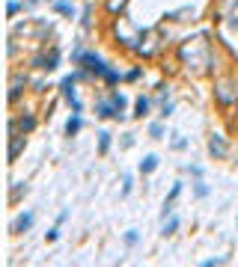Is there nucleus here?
<instances>
[{"mask_svg":"<svg viewBox=\"0 0 238 267\" xmlns=\"http://www.w3.org/2000/svg\"><path fill=\"white\" fill-rule=\"evenodd\" d=\"M208 152L220 161V158H226V152H229V146H226V140L220 137V134H211L208 137Z\"/></svg>","mask_w":238,"mask_h":267,"instance_id":"obj_1","label":"nucleus"},{"mask_svg":"<svg viewBox=\"0 0 238 267\" xmlns=\"http://www.w3.org/2000/svg\"><path fill=\"white\" fill-rule=\"evenodd\" d=\"M96 116H102V119H122V110H116L113 101H102V104H96Z\"/></svg>","mask_w":238,"mask_h":267,"instance_id":"obj_2","label":"nucleus"},{"mask_svg":"<svg viewBox=\"0 0 238 267\" xmlns=\"http://www.w3.org/2000/svg\"><path fill=\"white\" fill-rule=\"evenodd\" d=\"M30 226H33V214H30V211H24V214H18V217L12 220V226H9V229H12L15 234H21V232H27Z\"/></svg>","mask_w":238,"mask_h":267,"instance_id":"obj_3","label":"nucleus"},{"mask_svg":"<svg viewBox=\"0 0 238 267\" xmlns=\"http://www.w3.org/2000/svg\"><path fill=\"white\" fill-rule=\"evenodd\" d=\"M57 63H60V54H57V51H54V54H45V57H36V60H33V66L42 68V71H54Z\"/></svg>","mask_w":238,"mask_h":267,"instance_id":"obj_4","label":"nucleus"},{"mask_svg":"<svg viewBox=\"0 0 238 267\" xmlns=\"http://www.w3.org/2000/svg\"><path fill=\"white\" fill-rule=\"evenodd\" d=\"M179 193H182V181H176V184H173L170 196L164 199V217H170V214H173V205H176V199H179Z\"/></svg>","mask_w":238,"mask_h":267,"instance_id":"obj_5","label":"nucleus"},{"mask_svg":"<svg viewBox=\"0 0 238 267\" xmlns=\"http://www.w3.org/2000/svg\"><path fill=\"white\" fill-rule=\"evenodd\" d=\"M229 89H232L229 83H217V86H214V95H217V101H220V104H229L232 98H238L235 92H229Z\"/></svg>","mask_w":238,"mask_h":267,"instance_id":"obj_6","label":"nucleus"},{"mask_svg":"<svg viewBox=\"0 0 238 267\" xmlns=\"http://www.w3.org/2000/svg\"><path fill=\"white\" fill-rule=\"evenodd\" d=\"M158 164H161V161H158V155H146V158L140 161V172H143V175H149V172H155V169H158Z\"/></svg>","mask_w":238,"mask_h":267,"instance_id":"obj_7","label":"nucleus"},{"mask_svg":"<svg viewBox=\"0 0 238 267\" xmlns=\"http://www.w3.org/2000/svg\"><path fill=\"white\" fill-rule=\"evenodd\" d=\"M21 149H24V137H15V134H12V143H9V161H15V158L21 155Z\"/></svg>","mask_w":238,"mask_h":267,"instance_id":"obj_8","label":"nucleus"},{"mask_svg":"<svg viewBox=\"0 0 238 267\" xmlns=\"http://www.w3.org/2000/svg\"><path fill=\"white\" fill-rule=\"evenodd\" d=\"M81 125H84V122H81V113H71V119L66 122V134L68 137H74V134L81 131Z\"/></svg>","mask_w":238,"mask_h":267,"instance_id":"obj_9","label":"nucleus"},{"mask_svg":"<svg viewBox=\"0 0 238 267\" xmlns=\"http://www.w3.org/2000/svg\"><path fill=\"white\" fill-rule=\"evenodd\" d=\"M176 229H179V217H164V226H161V234H164V237H167V234H173L176 232Z\"/></svg>","mask_w":238,"mask_h":267,"instance_id":"obj_10","label":"nucleus"},{"mask_svg":"<svg viewBox=\"0 0 238 267\" xmlns=\"http://www.w3.org/2000/svg\"><path fill=\"white\" fill-rule=\"evenodd\" d=\"M194 196H197V199H205V196H208V184H205L203 178L194 181Z\"/></svg>","mask_w":238,"mask_h":267,"instance_id":"obj_11","label":"nucleus"},{"mask_svg":"<svg viewBox=\"0 0 238 267\" xmlns=\"http://www.w3.org/2000/svg\"><path fill=\"white\" fill-rule=\"evenodd\" d=\"M134 113H137V116H149V98H143V95H140V98L134 101Z\"/></svg>","mask_w":238,"mask_h":267,"instance_id":"obj_12","label":"nucleus"},{"mask_svg":"<svg viewBox=\"0 0 238 267\" xmlns=\"http://www.w3.org/2000/svg\"><path fill=\"white\" fill-rule=\"evenodd\" d=\"M18 128H21L24 134H30L36 128V119H33V116H21V119H18Z\"/></svg>","mask_w":238,"mask_h":267,"instance_id":"obj_13","label":"nucleus"},{"mask_svg":"<svg viewBox=\"0 0 238 267\" xmlns=\"http://www.w3.org/2000/svg\"><path fill=\"white\" fill-rule=\"evenodd\" d=\"M107 149H110V134L102 131L99 134V155H107Z\"/></svg>","mask_w":238,"mask_h":267,"instance_id":"obj_14","label":"nucleus"},{"mask_svg":"<svg viewBox=\"0 0 238 267\" xmlns=\"http://www.w3.org/2000/svg\"><path fill=\"white\" fill-rule=\"evenodd\" d=\"M57 12H60V15H71V18H74V9H71V3H66V0H57Z\"/></svg>","mask_w":238,"mask_h":267,"instance_id":"obj_15","label":"nucleus"},{"mask_svg":"<svg viewBox=\"0 0 238 267\" xmlns=\"http://www.w3.org/2000/svg\"><path fill=\"white\" fill-rule=\"evenodd\" d=\"M149 134H152L155 140H164V125H161V122H152V125H149Z\"/></svg>","mask_w":238,"mask_h":267,"instance_id":"obj_16","label":"nucleus"},{"mask_svg":"<svg viewBox=\"0 0 238 267\" xmlns=\"http://www.w3.org/2000/svg\"><path fill=\"white\" fill-rule=\"evenodd\" d=\"M110 101H113V104H116V110H122V107H125V104H128V98H125V95H122V92H113V95H110Z\"/></svg>","mask_w":238,"mask_h":267,"instance_id":"obj_17","label":"nucleus"},{"mask_svg":"<svg viewBox=\"0 0 238 267\" xmlns=\"http://www.w3.org/2000/svg\"><path fill=\"white\" fill-rule=\"evenodd\" d=\"M173 110H176V104H173V101H164V104H161V119L173 116Z\"/></svg>","mask_w":238,"mask_h":267,"instance_id":"obj_18","label":"nucleus"},{"mask_svg":"<svg viewBox=\"0 0 238 267\" xmlns=\"http://www.w3.org/2000/svg\"><path fill=\"white\" fill-rule=\"evenodd\" d=\"M137 240H140V234L131 229V232H125V246H137Z\"/></svg>","mask_w":238,"mask_h":267,"instance_id":"obj_19","label":"nucleus"},{"mask_svg":"<svg viewBox=\"0 0 238 267\" xmlns=\"http://www.w3.org/2000/svg\"><path fill=\"white\" fill-rule=\"evenodd\" d=\"M102 77H104V80H107V83H116V80H119V71H113V68H107V71H104Z\"/></svg>","mask_w":238,"mask_h":267,"instance_id":"obj_20","label":"nucleus"},{"mask_svg":"<svg viewBox=\"0 0 238 267\" xmlns=\"http://www.w3.org/2000/svg\"><path fill=\"white\" fill-rule=\"evenodd\" d=\"M18 9H21L18 0H9V3H6V12H9V15H18Z\"/></svg>","mask_w":238,"mask_h":267,"instance_id":"obj_21","label":"nucleus"},{"mask_svg":"<svg viewBox=\"0 0 238 267\" xmlns=\"http://www.w3.org/2000/svg\"><path fill=\"white\" fill-rule=\"evenodd\" d=\"M128 193H131V175L122 178V196H128Z\"/></svg>","mask_w":238,"mask_h":267,"instance_id":"obj_22","label":"nucleus"},{"mask_svg":"<svg viewBox=\"0 0 238 267\" xmlns=\"http://www.w3.org/2000/svg\"><path fill=\"white\" fill-rule=\"evenodd\" d=\"M60 237V226H54L51 232H45V240H57Z\"/></svg>","mask_w":238,"mask_h":267,"instance_id":"obj_23","label":"nucleus"},{"mask_svg":"<svg viewBox=\"0 0 238 267\" xmlns=\"http://www.w3.org/2000/svg\"><path fill=\"white\" fill-rule=\"evenodd\" d=\"M185 169H188L194 178H203V167H197V164H194V167H185Z\"/></svg>","mask_w":238,"mask_h":267,"instance_id":"obj_24","label":"nucleus"},{"mask_svg":"<svg viewBox=\"0 0 238 267\" xmlns=\"http://www.w3.org/2000/svg\"><path fill=\"white\" fill-rule=\"evenodd\" d=\"M185 146H188V140H173V149H176V152H182Z\"/></svg>","mask_w":238,"mask_h":267,"instance_id":"obj_25","label":"nucleus"},{"mask_svg":"<svg viewBox=\"0 0 238 267\" xmlns=\"http://www.w3.org/2000/svg\"><path fill=\"white\" fill-rule=\"evenodd\" d=\"M24 3H27V6H36V3H39V0H24Z\"/></svg>","mask_w":238,"mask_h":267,"instance_id":"obj_26","label":"nucleus"},{"mask_svg":"<svg viewBox=\"0 0 238 267\" xmlns=\"http://www.w3.org/2000/svg\"><path fill=\"white\" fill-rule=\"evenodd\" d=\"M235 6H238V0H235Z\"/></svg>","mask_w":238,"mask_h":267,"instance_id":"obj_27","label":"nucleus"}]
</instances>
